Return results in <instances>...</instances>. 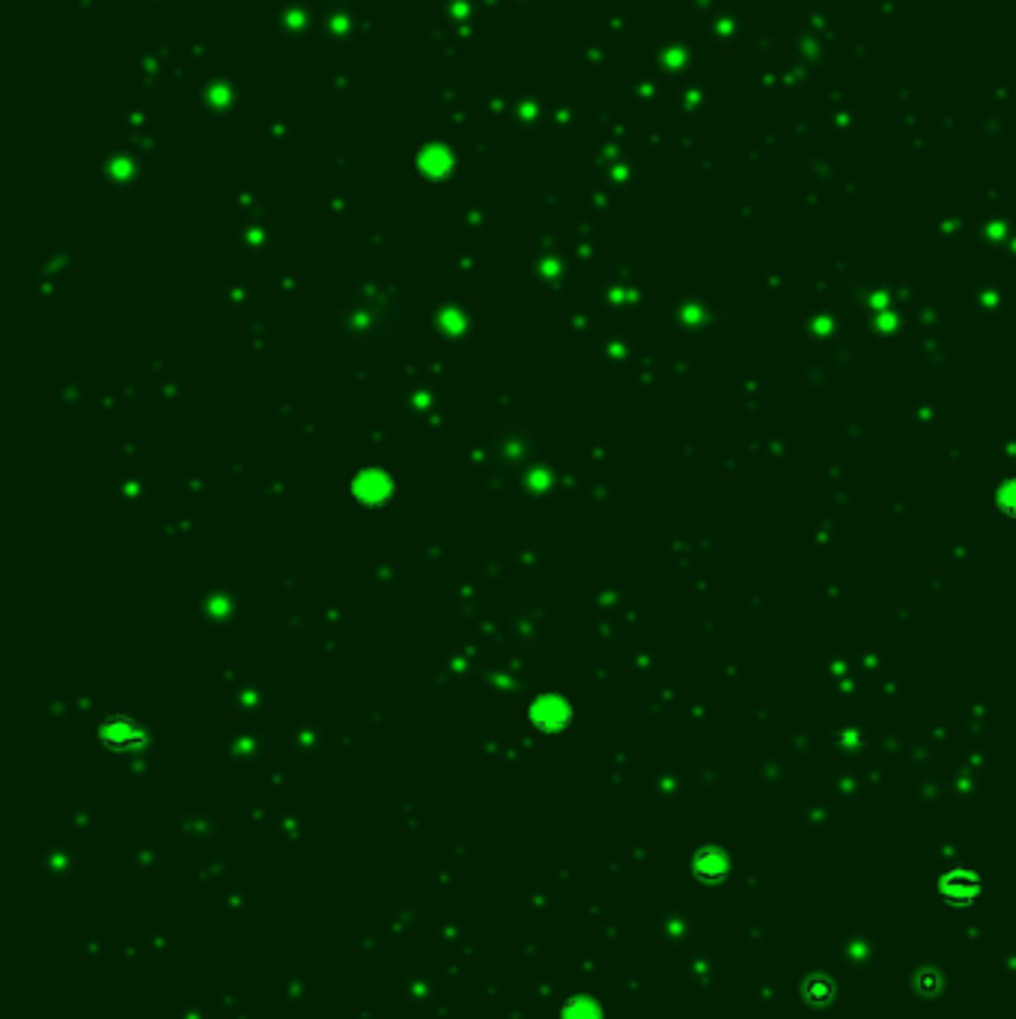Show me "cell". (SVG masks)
I'll return each mask as SVG.
<instances>
[{
  "label": "cell",
  "mask_w": 1016,
  "mask_h": 1019,
  "mask_svg": "<svg viewBox=\"0 0 1016 1019\" xmlns=\"http://www.w3.org/2000/svg\"><path fill=\"white\" fill-rule=\"evenodd\" d=\"M996 510L1008 519H1016V474L1005 477L996 489Z\"/></svg>",
  "instance_id": "6"
},
{
  "label": "cell",
  "mask_w": 1016,
  "mask_h": 1019,
  "mask_svg": "<svg viewBox=\"0 0 1016 1019\" xmlns=\"http://www.w3.org/2000/svg\"><path fill=\"white\" fill-rule=\"evenodd\" d=\"M459 167V158L456 152L450 149L447 144H430L421 149V158H418V170L424 179L430 182H447Z\"/></svg>",
  "instance_id": "4"
},
{
  "label": "cell",
  "mask_w": 1016,
  "mask_h": 1019,
  "mask_svg": "<svg viewBox=\"0 0 1016 1019\" xmlns=\"http://www.w3.org/2000/svg\"><path fill=\"white\" fill-rule=\"evenodd\" d=\"M346 492L355 507L367 513H382L400 498V480L388 465H364L349 477Z\"/></svg>",
  "instance_id": "1"
},
{
  "label": "cell",
  "mask_w": 1016,
  "mask_h": 1019,
  "mask_svg": "<svg viewBox=\"0 0 1016 1019\" xmlns=\"http://www.w3.org/2000/svg\"><path fill=\"white\" fill-rule=\"evenodd\" d=\"M576 719H579L576 704L564 692H558V689L534 695L528 710H525L528 728L534 730V733H543V736H558V733L573 730L576 728Z\"/></svg>",
  "instance_id": "2"
},
{
  "label": "cell",
  "mask_w": 1016,
  "mask_h": 1019,
  "mask_svg": "<svg viewBox=\"0 0 1016 1019\" xmlns=\"http://www.w3.org/2000/svg\"><path fill=\"white\" fill-rule=\"evenodd\" d=\"M561 1019H605V1011H602V1002L596 996L579 993V996H570L564 1002Z\"/></svg>",
  "instance_id": "5"
},
{
  "label": "cell",
  "mask_w": 1016,
  "mask_h": 1019,
  "mask_svg": "<svg viewBox=\"0 0 1016 1019\" xmlns=\"http://www.w3.org/2000/svg\"><path fill=\"white\" fill-rule=\"evenodd\" d=\"M96 742L111 748V751H129V748H144L149 742V733L132 713L117 710V713H111L99 722Z\"/></svg>",
  "instance_id": "3"
}]
</instances>
